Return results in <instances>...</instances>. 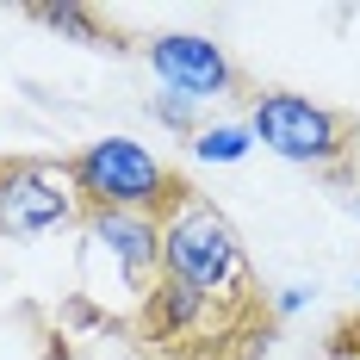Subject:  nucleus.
Masks as SVG:
<instances>
[{
    "mask_svg": "<svg viewBox=\"0 0 360 360\" xmlns=\"http://www.w3.org/2000/svg\"><path fill=\"white\" fill-rule=\"evenodd\" d=\"M32 19H37V25H50V32H63V37H81V44H106L87 6H37Z\"/></svg>",
    "mask_w": 360,
    "mask_h": 360,
    "instance_id": "1a4fd4ad",
    "label": "nucleus"
},
{
    "mask_svg": "<svg viewBox=\"0 0 360 360\" xmlns=\"http://www.w3.org/2000/svg\"><path fill=\"white\" fill-rule=\"evenodd\" d=\"M87 236H94L131 280H155V274H162V224L149 212H87Z\"/></svg>",
    "mask_w": 360,
    "mask_h": 360,
    "instance_id": "423d86ee",
    "label": "nucleus"
},
{
    "mask_svg": "<svg viewBox=\"0 0 360 360\" xmlns=\"http://www.w3.org/2000/svg\"><path fill=\"white\" fill-rule=\"evenodd\" d=\"M143 56H149V69H155V81H162V94H180L193 106L230 94V81H236L224 44H212V37H199V32H162V37L143 44Z\"/></svg>",
    "mask_w": 360,
    "mask_h": 360,
    "instance_id": "39448f33",
    "label": "nucleus"
},
{
    "mask_svg": "<svg viewBox=\"0 0 360 360\" xmlns=\"http://www.w3.org/2000/svg\"><path fill=\"white\" fill-rule=\"evenodd\" d=\"M311 298H317V286H280V298H274V311H280V317H298V311H304Z\"/></svg>",
    "mask_w": 360,
    "mask_h": 360,
    "instance_id": "9b49d317",
    "label": "nucleus"
},
{
    "mask_svg": "<svg viewBox=\"0 0 360 360\" xmlns=\"http://www.w3.org/2000/svg\"><path fill=\"white\" fill-rule=\"evenodd\" d=\"M162 274L205 298H230L249 274L236 224L193 186H180V199L162 212Z\"/></svg>",
    "mask_w": 360,
    "mask_h": 360,
    "instance_id": "f257e3e1",
    "label": "nucleus"
},
{
    "mask_svg": "<svg viewBox=\"0 0 360 360\" xmlns=\"http://www.w3.org/2000/svg\"><path fill=\"white\" fill-rule=\"evenodd\" d=\"M249 137L261 149H274L280 162H298V168H335V162L348 155L354 124H348L342 112L317 106L311 94H255Z\"/></svg>",
    "mask_w": 360,
    "mask_h": 360,
    "instance_id": "7ed1b4c3",
    "label": "nucleus"
},
{
    "mask_svg": "<svg viewBox=\"0 0 360 360\" xmlns=\"http://www.w3.org/2000/svg\"><path fill=\"white\" fill-rule=\"evenodd\" d=\"M212 304H217V298L180 286V280H168V274H155L149 292H143V323H149V335L180 342V335H199V329L212 323Z\"/></svg>",
    "mask_w": 360,
    "mask_h": 360,
    "instance_id": "0eeeda50",
    "label": "nucleus"
},
{
    "mask_svg": "<svg viewBox=\"0 0 360 360\" xmlns=\"http://www.w3.org/2000/svg\"><path fill=\"white\" fill-rule=\"evenodd\" d=\"M249 149H255L249 124H199V137H193V155H199V162H212V168L243 162Z\"/></svg>",
    "mask_w": 360,
    "mask_h": 360,
    "instance_id": "6e6552de",
    "label": "nucleus"
},
{
    "mask_svg": "<svg viewBox=\"0 0 360 360\" xmlns=\"http://www.w3.org/2000/svg\"><path fill=\"white\" fill-rule=\"evenodd\" d=\"M149 112H155V124H162V131L199 137V106H193V100H180V94H155V100H149Z\"/></svg>",
    "mask_w": 360,
    "mask_h": 360,
    "instance_id": "9d476101",
    "label": "nucleus"
},
{
    "mask_svg": "<svg viewBox=\"0 0 360 360\" xmlns=\"http://www.w3.org/2000/svg\"><path fill=\"white\" fill-rule=\"evenodd\" d=\"M69 186L94 212H149L162 217L180 199L174 168L137 137H94L69 155Z\"/></svg>",
    "mask_w": 360,
    "mask_h": 360,
    "instance_id": "f03ea898",
    "label": "nucleus"
},
{
    "mask_svg": "<svg viewBox=\"0 0 360 360\" xmlns=\"http://www.w3.org/2000/svg\"><path fill=\"white\" fill-rule=\"evenodd\" d=\"M329 360H360V342H354V335H342V342L329 348Z\"/></svg>",
    "mask_w": 360,
    "mask_h": 360,
    "instance_id": "f8f14e48",
    "label": "nucleus"
},
{
    "mask_svg": "<svg viewBox=\"0 0 360 360\" xmlns=\"http://www.w3.org/2000/svg\"><path fill=\"white\" fill-rule=\"evenodd\" d=\"M354 217H360V193H354Z\"/></svg>",
    "mask_w": 360,
    "mask_h": 360,
    "instance_id": "ddd939ff",
    "label": "nucleus"
},
{
    "mask_svg": "<svg viewBox=\"0 0 360 360\" xmlns=\"http://www.w3.org/2000/svg\"><path fill=\"white\" fill-rule=\"evenodd\" d=\"M75 217V186L50 162H0V236L32 243Z\"/></svg>",
    "mask_w": 360,
    "mask_h": 360,
    "instance_id": "20e7f679",
    "label": "nucleus"
}]
</instances>
